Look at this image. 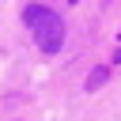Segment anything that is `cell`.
Instances as JSON below:
<instances>
[{"instance_id":"1","label":"cell","mask_w":121,"mask_h":121,"mask_svg":"<svg viewBox=\"0 0 121 121\" xmlns=\"http://www.w3.org/2000/svg\"><path fill=\"white\" fill-rule=\"evenodd\" d=\"M23 19H26V26L34 30V42H38L42 53H57V49L64 45V23H60V15H57L53 8L30 4V8L23 11Z\"/></svg>"},{"instance_id":"2","label":"cell","mask_w":121,"mask_h":121,"mask_svg":"<svg viewBox=\"0 0 121 121\" xmlns=\"http://www.w3.org/2000/svg\"><path fill=\"white\" fill-rule=\"evenodd\" d=\"M102 79H106V68H98V72H95V76H91V79H87V91H95V87H98V83H102Z\"/></svg>"}]
</instances>
